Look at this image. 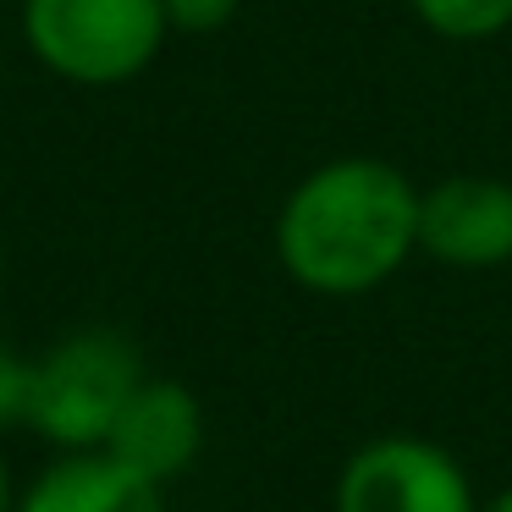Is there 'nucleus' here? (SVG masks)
Wrapping results in <instances>:
<instances>
[{
	"label": "nucleus",
	"instance_id": "obj_13",
	"mask_svg": "<svg viewBox=\"0 0 512 512\" xmlns=\"http://www.w3.org/2000/svg\"><path fill=\"white\" fill-rule=\"evenodd\" d=\"M0 281H6V265H0Z\"/></svg>",
	"mask_w": 512,
	"mask_h": 512
},
{
	"label": "nucleus",
	"instance_id": "obj_4",
	"mask_svg": "<svg viewBox=\"0 0 512 512\" xmlns=\"http://www.w3.org/2000/svg\"><path fill=\"white\" fill-rule=\"evenodd\" d=\"M331 512H479L463 457L430 435H375L342 463Z\"/></svg>",
	"mask_w": 512,
	"mask_h": 512
},
{
	"label": "nucleus",
	"instance_id": "obj_5",
	"mask_svg": "<svg viewBox=\"0 0 512 512\" xmlns=\"http://www.w3.org/2000/svg\"><path fill=\"white\" fill-rule=\"evenodd\" d=\"M419 254L468 276L512 265V182L457 171L419 188Z\"/></svg>",
	"mask_w": 512,
	"mask_h": 512
},
{
	"label": "nucleus",
	"instance_id": "obj_11",
	"mask_svg": "<svg viewBox=\"0 0 512 512\" xmlns=\"http://www.w3.org/2000/svg\"><path fill=\"white\" fill-rule=\"evenodd\" d=\"M479 512H512V485L490 490V496H479Z\"/></svg>",
	"mask_w": 512,
	"mask_h": 512
},
{
	"label": "nucleus",
	"instance_id": "obj_1",
	"mask_svg": "<svg viewBox=\"0 0 512 512\" xmlns=\"http://www.w3.org/2000/svg\"><path fill=\"white\" fill-rule=\"evenodd\" d=\"M419 254V182L380 155L303 171L276 210V259L303 292L364 298Z\"/></svg>",
	"mask_w": 512,
	"mask_h": 512
},
{
	"label": "nucleus",
	"instance_id": "obj_6",
	"mask_svg": "<svg viewBox=\"0 0 512 512\" xmlns=\"http://www.w3.org/2000/svg\"><path fill=\"white\" fill-rule=\"evenodd\" d=\"M199 446H204L199 397L166 375L138 380V391L127 397V408L116 413L111 435H105V452L116 463H127L133 474L155 479V485H171L177 474H188Z\"/></svg>",
	"mask_w": 512,
	"mask_h": 512
},
{
	"label": "nucleus",
	"instance_id": "obj_12",
	"mask_svg": "<svg viewBox=\"0 0 512 512\" xmlns=\"http://www.w3.org/2000/svg\"><path fill=\"white\" fill-rule=\"evenodd\" d=\"M17 507V490H12V468H6V457H0V512Z\"/></svg>",
	"mask_w": 512,
	"mask_h": 512
},
{
	"label": "nucleus",
	"instance_id": "obj_3",
	"mask_svg": "<svg viewBox=\"0 0 512 512\" xmlns=\"http://www.w3.org/2000/svg\"><path fill=\"white\" fill-rule=\"evenodd\" d=\"M133 336L111 325H83L67 331L45 358H34V402H28V430H39L56 452H94L105 446L116 413L144 380Z\"/></svg>",
	"mask_w": 512,
	"mask_h": 512
},
{
	"label": "nucleus",
	"instance_id": "obj_9",
	"mask_svg": "<svg viewBox=\"0 0 512 512\" xmlns=\"http://www.w3.org/2000/svg\"><path fill=\"white\" fill-rule=\"evenodd\" d=\"M28 402H34V358L0 342V430L28 424Z\"/></svg>",
	"mask_w": 512,
	"mask_h": 512
},
{
	"label": "nucleus",
	"instance_id": "obj_8",
	"mask_svg": "<svg viewBox=\"0 0 512 512\" xmlns=\"http://www.w3.org/2000/svg\"><path fill=\"white\" fill-rule=\"evenodd\" d=\"M408 6L446 45H485L512 28V0H408Z\"/></svg>",
	"mask_w": 512,
	"mask_h": 512
},
{
	"label": "nucleus",
	"instance_id": "obj_10",
	"mask_svg": "<svg viewBox=\"0 0 512 512\" xmlns=\"http://www.w3.org/2000/svg\"><path fill=\"white\" fill-rule=\"evenodd\" d=\"M160 6H166L171 34H221L243 12V0H160Z\"/></svg>",
	"mask_w": 512,
	"mask_h": 512
},
{
	"label": "nucleus",
	"instance_id": "obj_7",
	"mask_svg": "<svg viewBox=\"0 0 512 512\" xmlns=\"http://www.w3.org/2000/svg\"><path fill=\"white\" fill-rule=\"evenodd\" d=\"M12 512H166V485L133 474L105 446H94L61 452L50 468H39Z\"/></svg>",
	"mask_w": 512,
	"mask_h": 512
},
{
	"label": "nucleus",
	"instance_id": "obj_2",
	"mask_svg": "<svg viewBox=\"0 0 512 512\" xmlns=\"http://www.w3.org/2000/svg\"><path fill=\"white\" fill-rule=\"evenodd\" d=\"M171 23L160 0H23V45L78 89H116L155 67Z\"/></svg>",
	"mask_w": 512,
	"mask_h": 512
}]
</instances>
